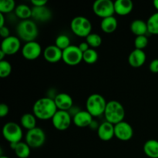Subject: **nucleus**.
<instances>
[{"label":"nucleus","instance_id":"c85d7f7f","mask_svg":"<svg viewBox=\"0 0 158 158\" xmlns=\"http://www.w3.org/2000/svg\"><path fill=\"white\" fill-rule=\"evenodd\" d=\"M15 2L14 0H1L0 1V13H9L15 9Z\"/></svg>","mask_w":158,"mask_h":158},{"label":"nucleus","instance_id":"cd10ccee","mask_svg":"<svg viewBox=\"0 0 158 158\" xmlns=\"http://www.w3.org/2000/svg\"><path fill=\"white\" fill-rule=\"evenodd\" d=\"M98 52L95 49H92V48L88 49L87 51L83 52V60L85 63H88V64H94V63H95L98 60Z\"/></svg>","mask_w":158,"mask_h":158},{"label":"nucleus","instance_id":"bb28decb","mask_svg":"<svg viewBox=\"0 0 158 158\" xmlns=\"http://www.w3.org/2000/svg\"><path fill=\"white\" fill-rule=\"evenodd\" d=\"M148 32L154 35H158V12L152 14L147 21Z\"/></svg>","mask_w":158,"mask_h":158},{"label":"nucleus","instance_id":"2f4dec72","mask_svg":"<svg viewBox=\"0 0 158 158\" xmlns=\"http://www.w3.org/2000/svg\"><path fill=\"white\" fill-rule=\"evenodd\" d=\"M12 73V66L7 60L0 61V77L6 78Z\"/></svg>","mask_w":158,"mask_h":158},{"label":"nucleus","instance_id":"ea45409f","mask_svg":"<svg viewBox=\"0 0 158 158\" xmlns=\"http://www.w3.org/2000/svg\"><path fill=\"white\" fill-rule=\"evenodd\" d=\"M5 56H6V54L5 53V52H3L2 50H1V49H0V61H2V60H4Z\"/></svg>","mask_w":158,"mask_h":158},{"label":"nucleus","instance_id":"f3484780","mask_svg":"<svg viewBox=\"0 0 158 158\" xmlns=\"http://www.w3.org/2000/svg\"><path fill=\"white\" fill-rule=\"evenodd\" d=\"M54 101L59 110L68 111L72 108L73 105V98L66 93L57 94L54 98Z\"/></svg>","mask_w":158,"mask_h":158},{"label":"nucleus","instance_id":"a19ab883","mask_svg":"<svg viewBox=\"0 0 158 158\" xmlns=\"http://www.w3.org/2000/svg\"><path fill=\"white\" fill-rule=\"evenodd\" d=\"M153 4H154V8L158 11V0H154V1L153 2Z\"/></svg>","mask_w":158,"mask_h":158},{"label":"nucleus","instance_id":"39448f33","mask_svg":"<svg viewBox=\"0 0 158 158\" xmlns=\"http://www.w3.org/2000/svg\"><path fill=\"white\" fill-rule=\"evenodd\" d=\"M70 29L76 35L80 37H86L91 33L92 24L89 19L85 16L74 17L70 23Z\"/></svg>","mask_w":158,"mask_h":158},{"label":"nucleus","instance_id":"a211bd4d","mask_svg":"<svg viewBox=\"0 0 158 158\" xmlns=\"http://www.w3.org/2000/svg\"><path fill=\"white\" fill-rule=\"evenodd\" d=\"M32 17L38 22H47L52 18V12L47 6H33Z\"/></svg>","mask_w":158,"mask_h":158},{"label":"nucleus","instance_id":"423d86ee","mask_svg":"<svg viewBox=\"0 0 158 158\" xmlns=\"http://www.w3.org/2000/svg\"><path fill=\"white\" fill-rule=\"evenodd\" d=\"M23 130L15 122H8L2 127V136L9 143H17L23 138Z\"/></svg>","mask_w":158,"mask_h":158},{"label":"nucleus","instance_id":"e433bc0d","mask_svg":"<svg viewBox=\"0 0 158 158\" xmlns=\"http://www.w3.org/2000/svg\"><path fill=\"white\" fill-rule=\"evenodd\" d=\"M31 3L33 6H44L47 4V0H32Z\"/></svg>","mask_w":158,"mask_h":158},{"label":"nucleus","instance_id":"f8f14e48","mask_svg":"<svg viewBox=\"0 0 158 158\" xmlns=\"http://www.w3.org/2000/svg\"><path fill=\"white\" fill-rule=\"evenodd\" d=\"M114 132L115 137L122 141L131 140L134 135V130L131 125L124 120L114 125Z\"/></svg>","mask_w":158,"mask_h":158},{"label":"nucleus","instance_id":"473e14b6","mask_svg":"<svg viewBox=\"0 0 158 158\" xmlns=\"http://www.w3.org/2000/svg\"><path fill=\"white\" fill-rule=\"evenodd\" d=\"M148 45V39L146 35H139L136 36L134 40V46L137 49L143 50Z\"/></svg>","mask_w":158,"mask_h":158},{"label":"nucleus","instance_id":"2eb2a0df","mask_svg":"<svg viewBox=\"0 0 158 158\" xmlns=\"http://www.w3.org/2000/svg\"><path fill=\"white\" fill-rule=\"evenodd\" d=\"M45 60L50 63H58L63 59V50L57 47L56 45H51L45 48L43 52Z\"/></svg>","mask_w":158,"mask_h":158},{"label":"nucleus","instance_id":"b1692460","mask_svg":"<svg viewBox=\"0 0 158 158\" xmlns=\"http://www.w3.org/2000/svg\"><path fill=\"white\" fill-rule=\"evenodd\" d=\"M143 152L148 157L158 158V140H147L143 145Z\"/></svg>","mask_w":158,"mask_h":158},{"label":"nucleus","instance_id":"ddd939ff","mask_svg":"<svg viewBox=\"0 0 158 158\" xmlns=\"http://www.w3.org/2000/svg\"><path fill=\"white\" fill-rule=\"evenodd\" d=\"M21 47V42L19 37L10 35L8 38L2 40L1 43V50L6 55H14Z\"/></svg>","mask_w":158,"mask_h":158},{"label":"nucleus","instance_id":"f704fd0d","mask_svg":"<svg viewBox=\"0 0 158 158\" xmlns=\"http://www.w3.org/2000/svg\"><path fill=\"white\" fill-rule=\"evenodd\" d=\"M150 70L154 73H158V59L153 60L151 62L149 66Z\"/></svg>","mask_w":158,"mask_h":158},{"label":"nucleus","instance_id":"aec40b11","mask_svg":"<svg viewBox=\"0 0 158 158\" xmlns=\"http://www.w3.org/2000/svg\"><path fill=\"white\" fill-rule=\"evenodd\" d=\"M134 8L131 0H117L114 2L115 13L119 15H127L131 13Z\"/></svg>","mask_w":158,"mask_h":158},{"label":"nucleus","instance_id":"9d476101","mask_svg":"<svg viewBox=\"0 0 158 158\" xmlns=\"http://www.w3.org/2000/svg\"><path fill=\"white\" fill-rule=\"evenodd\" d=\"M72 123V117L69 111L57 110L52 118V123L54 127L60 131L67 130Z\"/></svg>","mask_w":158,"mask_h":158},{"label":"nucleus","instance_id":"9b49d317","mask_svg":"<svg viewBox=\"0 0 158 158\" xmlns=\"http://www.w3.org/2000/svg\"><path fill=\"white\" fill-rule=\"evenodd\" d=\"M41 46L35 41L26 43L22 48V55L25 59L29 60H36L41 55Z\"/></svg>","mask_w":158,"mask_h":158},{"label":"nucleus","instance_id":"4468645a","mask_svg":"<svg viewBox=\"0 0 158 158\" xmlns=\"http://www.w3.org/2000/svg\"><path fill=\"white\" fill-rule=\"evenodd\" d=\"M97 135L100 140L103 141H109L115 137L114 125L107 121L100 123L97 129Z\"/></svg>","mask_w":158,"mask_h":158},{"label":"nucleus","instance_id":"0eeeda50","mask_svg":"<svg viewBox=\"0 0 158 158\" xmlns=\"http://www.w3.org/2000/svg\"><path fill=\"white\" fill-rule=\"evenodd\" d=\"M94 12L102 19L113 16L115 13L114 2L111 0H97L93 5Z\"/></svg>","mask_w":158,"mask_h":158},{"label":"nucleus","instance_id":"6e6552de","mask_svg":"<svg viewBox=\"0 0 158 158\" xmlns=\"http://www.w3.org/2000/svg\"><path fill=\"white\" fill-rule=\"evenodd\" d=\"M46 141V134L42 128L36 127L27 131L26 135V143L31 148H39Z\"/></svg>","mask_w":158,"mask_h":158},{"label":"nucleus","instance_id":"5701e85b","mask_svg":"<svg viewBox=\"0 0 158 158\" xmlns=\"http://www.w3.org/2000/svg\"><path fill=\"white\" fill-rule=\"evenodd\" d=\"M131 30L137 36L145 35L148 32V24L143 20L135 19L131 23Z\"/></svg>","mask_w":158,"mask_h":158},{"label":"nucleus","instance_id":"4be33fe9","mask_svg":"<svg viewBox=\"0 0 158 158\" xmlns=\"http://www.w3.org/2000/svg\"><path fill=\"white\" fill-rule=\"evenodd\" d=\"M117 19L113 15L103 19L100 23V28L105 33H112L117 29Z\"/></svg>","mask_w":158,"mask_h":158},{"label":"nucleus","instance_id":"1a4fd4ad","mask_svg":"<svg viewBox=\"0 0 158 158\" xmlns=\"http://www.w3.org/2000/svg\"><path fill=\"white\" fill-rule=\"evenodd\" d=\"M83 52L79 49L78 46L71 45L63 50V59L66 64L69 66H77L83 60Z\"/></svg>","mask_w":158,"mask_h":158},{"label":"nucleus","instance_id":"79ce46f5","mask_svg":"<svg viewBox=\"0 0 158 158\" xmlns=\"http://www.w3.org/2000/svg\"><path fill=\"white\" fill-rule=\"evenodd\" d=\"M0 158H9V157H6V156H3V155H2L1 157H0Z\"/></svg>","mask_w":158,"mask_h":158},{"label":"nucleus","instance_id":"dca6fc26","mask_svg":"<svg viewBox=\"0 0 158 158\" xmlns=\"http://www.w3.org/2000/svg\"><path fill=\"white\" fill-rule=\"evenodd\" d=\"M93 117L87 110H79L73 117V121L78 127H86L90 126L93 123Z\"/></svg>","mask_w":158,"mask_h":158},{"label":"nucleus","instance_id":"a878e982","mask_svg":"<svg viewBox=\"0 0 158 158\" xmlns=\"http://www.w3.org/2000/svg\"><path fill=\"white\" fill-rule=\"evenodd\" d=\"M15 13L21 19H29L32 17V9L26 4H19L15 7Z\"/></svg>","mask_w":158,"mask_h":158},{"label":"nucleus","instance_id":"6ab92c4d","mask_svg":"<svg viewBox=\"0 0 158 158\" xmlns=\"http://www.w3.org/2000/svg\"><path fill=\"white\" fill-rule=\"evenodd\" d=\"M146 53L142 49H135L130 53L128 56V63L132 67L139 68L146 62Z\"/></svg>","mask_w":158,"mask_h":158},{"label":"nucleus","instance_id":"f257e3e1","mask_svg":"<svg viewBox=\"0 0 158 158\" xmlns=\"http://www.w3.org/2000/svg\"><path fill=\"white\" fill-rule=\"evenodd\" d=\"M58 109L55 101L51 97H43L35 102L32 107L33 114L42 120H52Z\"/></svg>","mask_w":158,"mask_h":158},{"label":"nucleus","instance_id":"c9c22d12","mask_svg":"<svg viewBox=\"0 0 158 158\" xmlns=\"http://www.w3.org/2000/svg\"><path fill=\"white\" fill-rule=\"evenodd\" d=\"M0 35H1V37L3 40L10 36L9 28L6 27V26H3V27L0 28Z\"/></svg>","mask_w":158,"mask_h":158},{"label":"nucleus","instance_id":"4c0bfd02","mask_svg":"<svg viewBox=\"0 0 158 158\" xmlns=\"http://www.w3.org/2000/svg\"><path fill=\"white\" fill-rule=\"evenodd\" d=\"M78 47H79V49H80V50L83 52H83H86V51H87L88 49H90V48H89L90 46H89V44H88L86 42H82V43H80V45L78 46Z\"/></svg>","mask_w":158,"mask_h":158},{"label":"nucleus","instance_id":"c756f323","mask_svg":"<svg viewBox=\"0 0 158 158\" xmlns=\"http://www.w3.org/2000/svg\"><path fill=\"white\" fill-rule=\"evenodd\" d=\"M86 42L92 49L97 48L102 44V38L99 34L91 32L86 38Z\"/></svg>","mask_w":158,"mask_h":158},{"label":"nucleus","instance_id":"f03ea898","mask_svg":"<svg viewBox=\"0 0 158 158\" xmlns=\"http://www.w3.org/2000/svg\"><path fill=\"white\" fill-rule=\"evenodd\" d=\"M16 32L20 40L26 43L35 41L39 35L37 25L31 19L22 20L16 26Z\"/></svg>","mask_w":158,"mask_h":158},{"label":"nucleus","instance_id":"393cba45","mask_svg":"<svg viewBox=\"0 0 158 158\" xmlns=\"http://www.w3.org/2000/svg\"><path fill=\"white\" fill-rule=\"evenodd\" d=\"M20 123L25 129L29 131V130L36 127V117L34 114L27 113L22 116L20 119Z\"/></svg>","mask_w":158,"mask_h":158},{"label":"nucleus","instance_id":"72a5a7b5","mask_svg":"<svg viewBox=\"0 0 158 158\" xmlns=\"http://www.w3.org/2000/svg\"><path fill=\"white\" fill-rule=\"evenodd\" d=\"M9 112V108L6 103H1L0 104V117H4L8 115Z\"/></svg>","mask_w":158,"mask_h":158},{"label":"nucleus","instance_id":"412c9836","mask_svg":"<svg viewBox=\"0 0 158 158\" xmlns=\"http://www.w3.org/2000/svg\"><path fill=\"white\" fill-rule=\"evenodd\" d=\"M10 148L15 151V155L19 158H27L30 155L31 148L26 142H19L17 143H10Z\"/></svg>","mask_w":158,"mask_h":158},{"label":"nucleus","instance_id":"7ed1b4c3","mask_svg":"<svg viewBox=\"0 0 158 158\" xmlns=\"http://www.w3.org/2000/svg\"><path fill=\"white\" fill-rule=\"evenodd\" d=\"M106 121L116 125L123 121L125 117V110L123 105L117 100L107 102L104 112Z\"/></svg>","mask_w":158,"mask_h":158},{"label":"nucleus","instance_id":"20e7f679","mask_svg":"<svg viewBox=\"0 0 158 158\" xmlns=\"http://www.w3.org/2000/svg\"><path fill=\"white\" fill-rule=\"evenodd\" d=\"M106 104L107 102L103 96L98 94H93L86 100V110L93 117H99L102 114H104Z\"/></svg>","mask_w":158,"mask_h":158},{"label":"nucleus","instance_id":"58836bf2","mask_svg":"<svg viewBox=\"0 0 158 158\" xmlns=\"http://www.w3.org/2000/svg\"><path fill=\"white\" fill-rule=\"evenodd\" d=\"M5 26V16L4 14L0 13V28Z\"/></svg>","mask_w":158,"mask_h":158},{"label":"nucleus","instance_id":"7c9ffc66","mask_svg":"<svg viewBox=\"0 0 158 158\" xmlns=\"http://www.w3.org/2000/svg\"><path fill=\"white\" fill-rule=\"evenodd\" d=\"M55 45L58 48H60L61 50H64L66 48L70 46V40L69 37L64 34H61V35H58L56 39Z\"/></svg>","mask_w":158,"mask_h":158}]
</instances>
